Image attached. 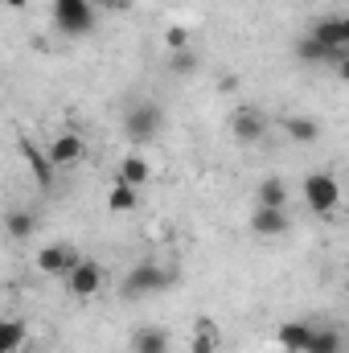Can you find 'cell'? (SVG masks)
Here are the masks:
<instances>
[{"label": "cell", "mask_w": 349, "mask_h": 353, "mask_svg": "<svg viewBox=\"0 0 349 353\" xmlns=\"http://www.w3.org/2000/svg\"><path fill=\"white\" fill-rule=\"evenodd\" d=\"M341 350H346L341 329H317V333H312V345H308V353H341Z\"/></svg>", "instance_id": "obj_20"}, {"label": "cell", "mask_w": 349, "mask_h": 353, "mask_svg": "<svg viewBox=\"0 0 349 353\" xmlns=\"http://www.w3.org/2000/svg\"><path fill=\"white\" fill-rule=\"evenodd\" d=\"M189 353H218V329L210 325V321H201L197 329H193V345Z\"/></svg>", "instance_id": "obj_21"}, {"label": "cell", "mask_w": 349, "mask_h": 353, "mask_svg": "<svg viewBox=\"0 0 349 353\" xmlns=\"http://www.w3.org/2000/svg\"><path fill=\"white\" fill-rule=\"evenodd\" d=\"M333 70H337V79H341V83H349V54L337 62V66H333Z\"/></svg>", "instance_id": "obj_24"}, {"label": "cell", "mask_w": 349, "mask_h": 353, "mask_svg": "<svg viewBox=\"0 0 349 353\" xmlns=\"http://www.w3.org/2000/svg\"><path fill=\"white\" fill-rule=\"evenodd\" d=\"M300 193H304V205H308L312 214H321V218H329V214L341 205V185H337V176L329 173V169L308 173L304 185H300Z\"/></svg>", "instance_id": "obj_1"}, {"label": "cell", "mask_w": 349, "mask_h": 353, "mask_svg": "<svg viewBox=\"0 0 349 353\" xmlns=\"http://www.w3.org/2000/svg\"><path fill=\"white\" fill-rule=\"evenodd\" d=\"M169 70H173L177 79L197 74V54H193V50H185V54H169Z\"/></svg>", "instance_id": "obj_23"}, {"label": "cell", "mask_w": 349, "mask_h": 353, "mask_svg": "<svg viewBox=\"0 0 349 353\" xmlns=\"http://www.w3.org/2000/svg\"><path fill=\"white\" fill-rule=\"evenodd\" d=\"M79 263H83V251L74 243H66V239H58V243H50V247L37 251V271L41 275H62L66 279Z\"/></svg>", "instance_id": "obj_5"}, {"label": "cell", "mask_w": 349, "mask_h": 353, "mask_svg": "<svg viewBox=\"0 0 349 353\" xmlns=\"http://www.w3.org/2000/svg\"><path fill=\"white\" fill-rule=\"evenodd\" d=\"M4 230H8L12 243H25V239H33V230H37V214H33V210H8Z\"/></svg>", "instance_id": "obj_16"}, {"label": "cell", "mask_w": 349, "mask_h": 353, "mask_svg": "<svg viewBox=\"0 0 349 353\" xmlns=\"http://www.w3.org/2000/svg\"><path fill=\"white\" fill-rule=\"evenodd\" d=\"M99 4H103V8H115V12H119V8H132V0H99Z\"/></svg>", "instance_id": "obj_25"}, {"label": "cell", "mask_w": 349, "mask_h": 353, "mask_svg": "<svg viewBox=\"0 0 349 353\" xmlns=\"http://www.w3.org/2000/svg\"><path fill=\"white\" fill-rule=\"evenodd\" d=\"M259 205L288 210V185H283V176H263L259 181Z\"/></svg>", "instance_id": "obj_18"}, {"label": "cell", "mask_w": 349, "mask_h": 353, "mask_svg": "<svg viewBox=\"0 0 349 353\" xmlns=\"http://www.w3.org/2000/svg\"><path fill=\"white\" fill-rule=\"evenodd\" d=\"M312 37L329 50H349V12H329L312 25Z\"/></svg>", "instance_id": "obj_9"}, {"label": "cell", "mask_w": 349, "mask_h": 353, "mask_svg": "<svg viewBox=\"0 0 349 353\" xmlns=\"http://www.w3.org/2000/svg\"><path fill=\"white\" fill-rule=\"evenodd\" d=\"M21 157H25L29 173H33V181H37L41 189H50V185H54V173H58V165L50 161V152H41L33 140H21Z\"/></svg>", "instance_id": "obj_10"}, {"label": "cell", "mask_w": 349, "mask_h": 353, "mask_svg": "<svg viewBox=\"0 0 349 353\" xmlns=\"http://www.w3.org/2000/svg\"><path fill=\"white\" fill-rule=\"evenodd\" d=\"M283 132L296 140V144H317L321 140V123L312 115H288L283 119Z\"/></svg>", "instance_id": "obj_15"}, {"label": "cell", "mask_w": 349, "mask_h": 353, "mask_svg": "<svg viewBox=\"0 0 349 353\" xmlns=\"http://www.w3.org/2000/svg\"><path fill=\"white\" fill-rule=\"evenodd\" d=\"M99 12H94V0H54V25L66 33V37H83L94 29Z\"/></svg>", "instance_id": "obj_2"}, {"label": "cell", "mask_w": 349, "mask_h": 353, "mask_svg": "<svg viewBox=\"0 0 349 353\" xmlns=\"http://www.w3.org/2000/svg\"><path fill=\"white\" fill-rule=\"evenodd\" d=\"M103 279H107L103 263H99V259H83V263L66 275V292H70L74 300H90V296L103 292Z\"/></svg>", "instance_id": "obj_6"}, {"label": "cell", "mask_w": 349, "mask_h": 353, "mask_svg": "<svg viewBox=\"0 0 349 353\" xmlns=\"http://www.w3.org/2000/svg\"><path fill=\"white\" fill-rule=\"evenodd\" d=\"M25 337H29V325L21 316H4L0 321V353H17L25 345Z\"/></svg>", "instance_id": "obj_17"}, {"label": "cell", "mask_w": 349, "mask_h": 353, "mask_svg": "<svg viewBox=\"0 0 349 353\" xmlns=\"http://www.w3.org/2000/svg\"><path fill=\"white\" fill-rule=\"evenodd\" d=\"M140 205V189H132V185H111V193H107V210L111 214H128V210H136Z\"/></svg>", "instance_id": "obj_19"}, {"label": "cell", "mask_w": 349, "mask_h": 353, "mask_svg": "<svg viewBox=\"0 0 349 353\" xmlns=\"http://www.w3.org/2000/svg\"><path fill=\"white\" fill-rule=\"evenodd\" d=\"M161 123H165V115H161L157 103H136V107H128V115H123V136H128L132 144H148V140H157Z\"/></svg>", "instance_id": "obj_4"}, {"label": "cell", "mask_w": 349, "mask_h": 353, "mask_svg": "<svg viewBox=\"0 0 349 353\" xmlns=\"http://www.w3.org/2000/svg\"><path fill=\"white\" fill-rule=\"evenodd\" d=\"M165 50H169V54H185V50H193V33H189L185 25H169V29H165Z\"/></svg>", "instance_id": "obj_22"}, {"label": "cell", "mask_w": 349, "mask_h": 353, "mask_svg": "<svg viewBox=\"0 0 349 353\" xmlns=\"http://www.w3.org/2000/svg\"><path fill=\"white\" fill-rule=\"evenodd\" d=\"M230 136L239 140V144H259L263 136H267V115H263L259 107H235L230 111Z\"/></svg>", "instance_id": "obj_7"}, {"label": "cell", "mask_w": 349, "mask_h": 353, "mask_svg": "<svg viewBox=\"0 0 349 353\" xmlns=\"http://www.w3.org/2000/svg\"><path fill=\"white\" fill-rule=\"evenodd\" d=\"M46 152H50V161H54L58 169H74V165L87 157V140H83L79 132H58V136L46 144Z\"/></svg>", "instance_id": "obj_8"}, {"label": "cell", "mask_w": 349, "mask_h": 353, "mask_svg": "<svg viewBox=\"0 0 349 353\" xmlns=\"http://www.w3.org/2000/svg\"><path fill=\"white\" fill-rule=\"evenodd\" d=\"M312 325H304V321H283L279 329H275V341H279V350L283 353H308L312 345Z\"/></svg>", "instance_id": "obj_11"}, {"label": "cell", "mask_w": 349, "mask_h": 353, "mask_svg": "<svg viewBox=\"0 0 349 353\" xmlns=\"http://www.w3.org/2000/svg\"><path fill=\"white\" fill-rule=\"evenodd\" d=\"M173 283V271L161 263H136L128 275H123V296L128 300H136V296H152V292H165Z\"/></svg>", "instance_id": "obj_3"}, {"label": "cell", "mask_w": 349, "mask_h": 353, "mask_svg": "<svg viewBox=\"0 0 349 353\" xmlns=\"http://www.w3.org/2000/svg\"><path fill=\"white\" fill-rule=\"evenodd\" d=\"M288 210H271V205H255V214H251V230L259 234V239H279V234H288Z\"/></svg>", "instance_id": "obj_12"}, {"label": "cell", "mask_w": 349, "mask_h": 353, "mask_svg": "<svg viewBox=\"0 0 349 353\" xmlns=\"http://www.w3.org/2000/svg\"><path fill=\"white\" fill-rule=\"evenodd\" d=\"M4 4H8V8H12V12H21V8H25V4H29V0H4Z\"/></svg>", "instance_id": "obj_26"}, {"label": "cell", "mask_w": 349, "mask_h": 353, "mask_svg": "<svg viewBox=\"0 0 349 353\" xmlns=\"http://www.w3.org/2000/svg\"><path fill=\"white\" fill-rule=\"evenodd\" d=\"M132 353H169V329L161 325H140L132 333Z\"/></svg>", "instance_id": "obj_14"}, {"label": "cell", "mask_w": 349, "mask_h": 353, "mask_svg": "<svg viewBox=\"0 0 349 353\" xmlns=\"http://www.w3.org/2000/svg\"><path fill=\"white\" fill-rule=\"evenodd\" d=\"M346 296H349V279H346Z\"/></svg>", "instance_id": "obj_27"}, {"label": "cell", "mask_w": 349, "mask_h": 353, "mask_svg": "<svg viewBox=\"0 0 349 353\" xmlns=\"http://www.w3.org/2000/svg\"><path fill=\"white\" fill-rule=\"evenodd\" d=\"M115 181H119V185L140 189V185H148V181H152V165H148L140 152H128V157L119 161V169H115Z\"/></svg>", "instance_id": "obj_13"}]
</instances>
